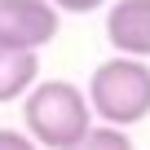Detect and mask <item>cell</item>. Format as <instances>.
<instances>
[{
	"label": "cell",
	"instance_id": "6da1fadb",
	"mask_svg": "<svg viewBox=\"0 0 150 150\" xmlns=\"http://www.w3.org/2000/svg\"><path fill=\"white\" fill-rule=\"evenodd\" d=\"M22 124L40 150H62L93 128L88 93L71 80H35L22 97Z\"/></svg>",
	"mask_w": 150,
	"mask_h": 150
},
{
	"label": "cell",
	"instance_id": "7a4b0ae2",
	"mask_svg": "<svg viewBox=\"0 0 150 150\" xmlns=\"http://www.w3.org/2000/svg\"><path fill=\"white\" fill-rule=\"evenodd\" d=\"M88 106L110 128H132L150 119V66L141 57H110L88 75Z\"/></svg>",
	"mask_w": 150,
	"mask_h": 150
},
{
	"label": "cell",
	"instance_id": "3957f363",
	"mask_svg": "<svg viewBox=\"0 0 150 150\" xmlns=\"http://www.w3.org/2000/svg\"><path fill=\"white\" fill-rule=\"evenodd\" d=\"M62 27V13L49 0H0V49L40 53Z\"/></svg>",
	"mask_w": 150,
	"mask_h": 150
},
{
	"label": "cell",
	"instance_id": "277c9868",
	"mask_svg": "<svg viewBox=\"0 0 150 150\" xmlns=\"http://www.w3.org/2000/svg\"><path fill=\"white\" fill-rule=\"evenodd\" d=\"M106 40L124 57H150V0H115L106 9Z\"/></svg>",
	"mask_w": 150,
	"mask_h": 150
},
{
	"label": "cell",
	"instance_id": "5b68a950",
	"mask_svg": "<svg viewBox=\"0 0 150 150\" xmlns=\"http://www.w3.org/2000/svg\"><path fill=\"white\" fill-rule=\"evenodd\" d=\"M40 80V57L27 49H0V106L27 97L31 84Z\"/></svg>",
	"mask_w": 150,
	"mask_h": 150
},
{
	"label": "cell",
	"instance_id": "8992f818",
	"mask_svg": "<svg viewBox=\"0 0 150 150\" xmlns=\"http://www.w3.org/2000/svg\"><path fill=\"white\" fill-rule=\"evenodd\" d=\"M62 150H137V146H132V137H128L124 128L93 124L84 137H75V141H71V146H62Z\"/></svg>",
	"mask_w": 150,
	"mask_h": 150
},
{
	"label": "cell",
	"instance_id": "52a82bcc",
	"mask_svg": "<svg viewBox=\"0 0 150 150\" xmlns=\"http://www.w3.org/2000/svg\"><path fill=\"white\" fill-rule=\"evenodd\" d=\"M49 5H53L57 13H93V9L110 5V0H49Z\"/></svg>",
	"mask_w": 150,
	"mask_h": 150
},
{
	"label": "cell",
	"instance_id": "ba28073f",
	"mask_svg": "<svg viewBox=\"0 0 150 150\" xmlns=\"http://www.w3.org/2000/svg\"><path fill=\"white\" fill-rule=\"evenodd\" d=\"M0 150H40L27 132H13V128H0Z\"/></svg>",
	"mask_w": 150,
	"mask_h": 150
}]
</instances>
